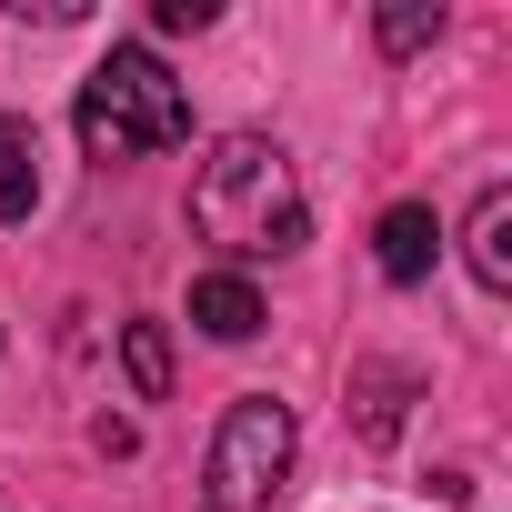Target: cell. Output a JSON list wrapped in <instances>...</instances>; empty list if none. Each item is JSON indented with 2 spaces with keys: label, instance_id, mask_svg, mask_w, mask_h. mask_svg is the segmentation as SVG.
<instances>
[{
  "label": "cell",
  "instance_id": "6da1fadb",
  "mask_svg": "<svg viewBox=\"0 0 512 512\" xmlns=\"http://www.w3.org/2000/svg\"><path fill=\"white\" fill-rule=\"evenodd\" d=\"M191 231L231 262H282V251L312 241V201L292 181V151L262 131H231L211 141V161L191 171Z\"/></svg>",
  "mask_w": 512,
  "mask_h": 512
},
{
  "label": "cell",
  "instance_id": "7a4b0ae2",
  "mask_svg": "<svg viewBox=\"0 0 512 512\" xmlns=\"http://www.w3.org/2000/svg\"><path fill=\"white\" fill-rule=\"evenodd\" d=\"M81 151L91 161H151V151H171V141H191V101H181V81L161 71V51H141V41H121L91 81H81Z\"/></svg>",
  "mask_w": 512,
  "mask_h": 512
},
{
  "label": "cell",
  "instance_id": "3957f363",
  "mask_svg": "<svg viewBox=\"0 0 512 512\" xmlns=\"http://www.w3.org/2000/svg\"><path fill=\"white\" fill-rule=\"evenodd\" d=\"M292 452H302V422H292V402H272V392H241V402L221 412V432H211L201 502H211V512H272V492H282Z\"/></svg>",
  "mask_w": 512,
  "mask_h": 512
},
{
  "label": "cell",
  "instance_id": "277c9868",
  "mask_svg": "<svg viewBox=\"0 0 512 512\" xmlns=\"http://www.w3.org/2000/svg\"><path fill=\"white\" fill-rule=\"evenodd\" d=\"M432 251H442V221H432L422 201H392V211H382V231H372L382 282H422V272H432Z\"/></svg>",
  "mask_w": 512,
  "mask_h": 512
},
{
  "label": "cell",
  "instance_id": "5b68a950",
  "mask_svg": "<svg viewBox=\"0 0 512 512\" xmlns=\"http://www.w3.org/2000/svg\"><path fill=\"white\" fill-rule=\"evenodd\" d=\"M191 322H201L211 342H251L272 312H262V292H251L241 272H201V282H191Z\"/></svg>",
  "mask_w": 512,
  "mask_h": 512
},
{
  "label": "cell",
  "instance_id": "8992f818",
  "mask_svg": "<svg viewBox=\"0 0 512 512\" xmlns=\"http://www.w3.org/2000/svg\"><path fill=\"white\" fill-rule=\"evenodd\" d=\"M472 282L482 292H512V191L502 181L472 201Z\"/></svg>",
  "mask_w": 512,
  "mask_h": 512
},
{
  "label": "cell",
  "instance_id": "52a82bcc",
  "mask_svg": "<svg viewBox=\"0 0 512 512\" xmlns=\"http://www.w3.org/2000/svg\"><path fill=\"white\" fill-rule=\"evenodd\" d=\"M31 201H41V141L31 121H0V221H31Z\"/></svg>",
  "mask_w": 512,
  "mask_h": 512
},
{
  "label": "cell",
  "instance_id": "ba28073f",
  "mask_svg": "<svg viewBox=\"0 0 512 512\" xmlns=\"http://www.w3.org/2000/svg\"><path fill=\"white\" fill-rule=\"evenodd\" d=\"M121 372L141 402H171V332L161 322H121Z\"/></svg>",
  "mask_w": 512,
  "mask_h": 512
},
{
  "label": "cell",
  "instance_id": "9c48e42d",
  "mask_svg": "<svg viewBox=\"0 0 512 512\" xmlns=\"http://www.w3.org/2000/svg\"><path fill=\"white\" fill-rule=\"evenodd\" d=\"M372 41H382L392 61H412V51H432V41H442V11H432V0H392V11L372 21Z\"/></svg>",
  "mask_w": 512,
  "mask_h": 512
},
{
  "label": "cell",
  "instance_id": "30bf717a",
  "mask_svg": "<svg viewBox=\"0 0 512 512\" xmlns=\"http://www.w3.org/2000/svg\"><path fill=\"white\" fill-rule=\"evenodd\" d=\"M392 422H402V372H372V402H362V432H372V442H392Z\"/></svg>",
  "mask_w": 512,
  "mask_h": 512
},
{
  "label": "cell",
  "instance_id": "8fae6325",
  "mask_svg": "<svg viewBox=\"0 0 512 512\" xmlns=\"http://www.w3.org/2000/svg\"><path fill=\"white\" fill-rule=\"evenodd\" d=\"M151 31H211V0H151Z\"/></svg>",
  "mask_w": 512,
  "mask_h": 512
}]
</instances>
